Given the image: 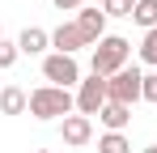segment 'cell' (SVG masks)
<instances>
[{
    "mask_svg": "<svg viewBox=\"0 0 157 153\" xmlns=\"http://www.w3.org/2000/svg\"><path fill=\"white\" fill-rule=\"evenodd\" d=\"M72 106H77L72 89H59V85H38L30 94V115L34 119H68Z\"/></svg>",
    "mask_w": 157,
    "mask_h": 153,
    "instance_id": "1",
    "label": "cell"
},
{
    "mask_svg": "<svg viewBox=\"0 0 157 153\" xmlns=\"http://www.w3.org/2000/svg\"><path fill=\"white\" fill-rule=\"evenodd\" d=\"M128 55H132V43H128V38H119V34H106L102 43L94 47V60H89V68H94V76H115L119 68H128Z\"/></svg>",
    "mask_w": 157,
    "mask_h": 153,
    "instance_id": "2",
    "label": "cell"
},
{
    "mask_svg": "<svg viewBox=\"0 0 157 153\" xmlns=\"http://www.w3.org/2000/svg\"><path fill=\"white\" fill-rule=\"evenodd\" d=\"M144 89V73L140 68H119L115 76H106V102H119V106H136Z\"/></svg>",
    "mask_w": 157,
    "mask_h": 153,
    "instance_id": "3",
    "label": "cell"
},
{
    "mask_svg": "<svg viewBox=\"0 0 157 153\" xmlns=\"http://www.w3.org/2000/svg\"><path fill=\"white\" fill-rule=\"evenodd\" d=\"M43 76H47V85H59V89H72L81 85V64L77 55H43Z\"/></svg>",
    "mask_w": 157,
    "mask_h": 153,
    "instance_id": "4",
    "label": "cell"
},
{
    "mask_svg": "<svg viewBox=\"0 0 157 153\" xmlns=\"http://www.w3.org/2000/svg\"><path fill=\"white\" fill-rule=\"evenodd\" d=\"M102 106H106V76L81 81V89H77V115L94 119V115H102Z\"/></svg>",
    "mask_w": 157,
    "mask_h": 153,
    "instance_id": "5",
    "label": "cell"
},
{
    "mask_svg": "<svg viewBox=\"0 0 157 153\" xmlns=\"http://www.w3.org/2000/svg\"><path fill=\"white\" fill-rule=\"evenodd\" d=\"M77 30L85 34L89 47H98V43L106 38V13L102 9H77Z\"/></svg>",
    "mask_w": 157,
    "mask_h": 153,
    "instance_id": "6",
    "label": "cell"
},
{
    "mask_svg": "<svg viewBox=\"0 0 157 153\" xmlns=\"http://www.w3.org/2000/svg\"><path fill=\"white\" fill-rule=\"evenodd\" d=\"M59 132H64V145L81 149V145H89V140H94V119H85V115H68Z\"/></svg>",
    "mask_w": 157,
    "mask_h": 153,
    "instance_id": "7",
    "label": "cell"
},
{
    "mask_svg": "<svg viewBox=\"0 0 157 153\" xmlns=\"http://www.w3.org/2000/svg\"><path fill=\"white\" fill-rule=\"evenodd\" d=\"M51 47L59 51V55H77V51H81V47H89V43H85V34L77 30V22H64V26L51 34Z\"/></svg>",
    "mask_w": 157,
    "mask_h": 153,
    "instance_id": "8",
    "label": "cell"
},
{
    "mask_svg": "<svg viewBox=\"0 0 157 153\" xmlns=\"http://www.w3.org/2000/svg\"><path fill=\"white\" fill-rule=\"evenodd\" d=\"M30 111V94L17 85H4L0 89V115H26Z\"/></svg>",
    "mask_w": 157,
    "mask_h": 153,
    "instance_id": "9",
    "label": "cell"
},
{
    "mask_svg": "<svg viewBox=\"0 0 157 153\" xmlns=\"http://www.w3.org/2000/svg\"><path fill=\"white\" fill-rule=\"evenodd\" d=\"M47 43H51V34H47L43 26H26V30H21V38H17L21 55H43V51H47Z\"/></svg>",
    "mask_w": 157,
    "mask_h": 153,
    "instance_id": "10",
    "label": "cell"
},
{
    "mask_svg": "<svg viewBox=\"0 0 157 153\" xmlns=\"http://www.w3.org/2000/svg\"><path fill=\"white\" fill-rule=\"evenodd\" d=\"M98 119L106 124V132H123V128L132 124V106H119V102H106Z\"/></svg>",
    "mask_w": 157,
    "mask_h": 153,
    "instance_id": "11",
    "label": "cell"
},
{
    "mask_svg": "<svg viewBox=\"0 0 157 153\" xmlns=\"http://www.w3.org/2000/svg\"><path fill=\"white\" fill-rule=\"evenodd\" d=\"M132 22H136V26H144V30H157V0H136Z\"/></svg>",
    "mask_w": 157,
    "mask_h": 153,
    "instance_id": "12",
    "label": "cell"
},
{
    "mask_svg": "<svg viewBox=\"0 0 157 153\" xmlns=\"http://www.w3.org/2000/svg\"><path fill=\"white\" fill-rule=\"evenodd\" d=\"M98 153H132V140L123 132H106L102 140H98Z\"/></svg>",
    "mask_w": 157,
    "mask_h": 153,
    "instance_id": "13",
    "label": "cell"
},
{
    "mask_svg": "<svg viewBox=\"0 0 157 153\" xmlns=\"http://www.w3.org/2000/svg\"><path fill=\"white\" fill-rule=\"evenodd\" d=\"M102 13L106 17H132L136 13V0H102Z\"/></svg>",
    "mask_w": 157,
    "mask_h": 153,
    "instance_id": "14",
    "label": "cell"
},
{
    "mask_svg": "<svg viewBox=\"0 0 157 153\" xmlns=\"http://www.w3.org/2000/svg\"><path fill=\"white\" fill-rule=\"evenodd\" d=\"M140 60L157 68V30H144V38H140Z\"/></svg>",
    "mask_w": 157,
    "mask_h": 153,
    "instance_id": "15",
    "label": "cell"
},
{
    "mask_svg": "<svg viewBox=\"0 0 157 153\" xmlns=\"http://www.w3.org/2000/svg\"><path fill=\"white\" fill-rule=\"evenodd\" d=\"M17 60H21V47L9 43V38H0V68H13Z\"/></svg>",
    "mask_w": 157,
    "mask_h": 153,
    "instance_id": "16",
    "label": "cell"
},
{
    "mask_svg": "<svg viewBox=\"0 0 157 153\" xmlns=\"http://www.w3.org/2000/svg\"><path fill=\"white\" fill-rule=\"evenodd\" d=\"M140 98H144V102H157V73H149V76H144V89H140Z\"/></svg>",
    "mask_w": 157,
    "mask_h": 153,
    "instance_id": "17",
    "label": "cell"
},
{
    "mask_svg": "<svg viewBox=\"0 0 157 153\" xmlns=\"http://www.w3.org/2000/svg\"><path fill=\"white\" fill-rule=\"evenodd\" d=\"M59 13H68V9H85V0H51Z\"/></svg>",
    "mask_w": 157,
    "mask_h": 153,
    "instance_id": "18",
    "label": "cell"
},
{
    "mask_svg": "<svg viewBox=\"0 0 157 153\" xmlns=\"http://www.w3.org/2000/svg\"><path fill=\"white\" fill-rule=\"evenodd\" d=\"M144 153H157V145H149V149H144Z\"/></svg>",
    "mask_w": 157,
    "mask_h": 153,
    "instance_id": "19",
    "label": "cell"
},
{
    "mask_svg": "<svg viewBox=\"0 0 157 153\" xmlns=\"http://www.w3.org/2000/svg\"><path fill=\"white\" fill-rule=\"evenodd\" d=\"M38 153H55V149H38Z\"/></svg>",
    "mask_w": 157,
    "mask_h": 153,
    "instance_id": "20",
    "label": "cell"
},
{
    "mask_svg": "<svg viewBox=\"0 0 157 153\" xmlns=\"http://www.w3.org/2000/svg\"><path fill=\"white\" fill-rule=\"evenodd\" d=\"M0 38H4V34H0Z\"/></svg>",
    "mask_w": 157,
    "mask_h": 153,
    "instance_id": "21",
    "label": "cell"
}]
</instances>
